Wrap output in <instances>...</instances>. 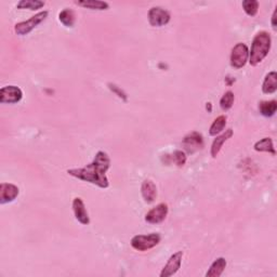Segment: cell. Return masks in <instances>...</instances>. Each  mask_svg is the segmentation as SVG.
Masks as SVG:
<instances>
[{
  "instance_id": "6da1fadb",
  "label": "cell",
  "mask_w": 277,
  "mask_h": 277,
  "mask_svg": "<svg viewBox=\"0 0 277 277\" xmlns=\"http://www.w3.org/2000/svg\"><path fill=\"white\" fill-rule=\"evenodd\" d=\"M111 167V158L105 151H100L96 154L92 163L82 167V168H75L67 170V174L76 177V179L89 182L101 189H107L109 182L106 176V172Z\"/></svg>"
},
{
  "instance_id": "7a4b0ae2",
  "label": "cell",
  "mask_w": 277,
  "mask_h": 277,
  "mask_svg": "<svg viewBox=\"0 0 277 277\" xmlns=\"http://www.w3.org/2000/svg\"><path fill=\"white\" fill-rule=\"evenodd\" d=\"M272 38L268 32H259L254 36L252 44V49L249 51V63L252 66L260 64L271 50Z\"/></svg>"
},
{
  "instance_id": "3957f363",
  "label": "cell",
  "mask_w": 277,
  "mask_h": 277,
  "mask_svg": "<svg viewBox=\"0 0 277 277\" xmlns=\"http://www.w3.org/2000/svg\"><path fill=\"white\" fill-rule=\"evenodd\" d=\"M160 235L158 233H151L148 235H135L132 237L131 247L138 252H148V250L154 248L160 243Z\"/></svg>"
},
{
  "instance_id": "277c9868",
  "label": "cell",
  "mask_w": 277,
  "mask_h": 277,
  "mask_svg": "<svg viewBox=\"0 0 277 277\" xmlns=\"http://www.w3.org/2000/svg\"><path fill=\"white\" fill-rule=\"evenodd\" d=\"M48 14H49L48 11H41L37 14H35L34 17H32L27 21L15 24L14 32L19 36L28 35L33 29H35L40 23H43L44 21L48 18Z\"/></svg>"
},
{
  "instance_id": "5b68a950",
  "label": "cell",
  "mask_w": 277,
  "mask_h": 277,
  "mask_svg": "<svg viewBox=\"0 0 277 277\" xmlns=\"http://www.w3.org/2000/svg\"><path fill=\"white\" fill-rule=\"evenodd\" d=\"M249 59V49L247 45L243 43H238L234 46L231 52V65L236 70L242 69L246 65Z\"/></svg>"
},
{
  "instance_id": "8992f818",
  "label": "cell",
  "mask_w": 277,
  "mask_h": 277,
  "mask_svg": "<svg viewBox=\"0 0 277 277\" xmlns=\"http://www.w3.org/2000/svg\"><path fill=\"white\" fill-rule=\"evenodd\" d=\"M171 15L169 11L160 8L153 7L149 11V22L153 27H161L170 22Z\"/></svg>"
},
{
  "instance_id": "52a82bcc",
  "label": "cell",
  "mask_w": 277,
  "mask_h": 277,
  "mask_svg": "<svg viewBox=\"0 0 277 277\" xmlns=\"http://www.w3.org/2000/svg\"><path fill=\"white\" fill-rule=\"evenodd\" d=\"M23 98V92L17 86H6L0 90V103L15 104L19 103Z\"/></svg>"
},
{
  "instance_id": "ba28073f",
  "label": "cell",
  "mask_w": 277,
  "mask_h": 277,
  "mask_svg": "<svg viewBox=\"0 0 277 277\" xmlns=\"http://www.w3.org/2000/svg\"><path fill=\"white\" fill-rule=\"evenodd\" d=\"M169 208L165 202L158 203L157 206L151 208V210L145 214V221L150 224H159L165 221V219L168 216Z\"/></svg>"
},
{
  "instance_id": "9c48e42d",
  "label": "cell",
  "mask_w": 277,
  "mask_h": 277,
  "mask_svg": "<svg viewBox=\"0 0 277 277\" xmlns=\"http://www.w3.org/2000/svg\"><path fill=\"white\" fill-rule=\"evenodd\" d=\"M182 145L189 153H195L203 148V139L201 133L193 131L189 133L186 137L183 139Z\"/></svg>"
},
{
  "instance_id": "30bf717a",
  "label": "cell",
  "mask_w": 277,
  "mask_h": 277,
  "mask_svg": "<svg viewBox=\"0 0 277 277\" xmlns=\"http://www.w3.org/2000/svg\"><path fill=\"white\" fill-rule=\"evenodd\" d=\"M183 252H176L169 258L168 262L164 266L163 271L160 272V277H170L175 275L180 270L182 264Z\"/></svg>"
},
{
  "instance_id": "8fae6325",
  "label": "cell",
  "mask_w": 277,
  "mask_h": 277,
  "mask_svg": "<svg viewBox=\"0 0 277 277\" xmlns=\"http://www.w3.org/2000/svg\"><path fill=\"white\" fill-rule=\"evenodd\" d=\"M20 194V189L12 184V183H1L0 184V203H4L13 201Z\"/></svg>"
},
{
  "instance_id": "7c38bea8",
  "label": "cell",
  "mask_w": 277,
  "mask_h": 277,
  "mask_svg": "<svg viewBox=\"0 0 277 277\" xmlns=\"http://www.w3.org/2000/svg\"><path fill=\"white\" fill-rule=\"evenodd\" d=\"M73 210H74L75 218L78 222L83 224V226H88L90 223V218H89L85 202L80 197H76L73 201Z\"/></svg>"
},
{
  "instance_id": "4fadbf2b",
  "label": "cell",
  "mask_w": 277,
  "mask_h": 277,
  "mask_svg": "<svg viewBox=\"0 0 277 277\" xmlns=\"http://www.w3.org/2000/svg\"><path fill=\"white\" fill-rule=\"evenodd\" d=\"M141 193H142V197L145 202L151 203L157 197V187H156L153 181L146 179L143 181L142 186H141Z\"/></svg>"
},
{
  "instance_id": "5bb4252c",
  "label": "cell",
  "mask_w": 277,
  "mask_h": 277,
  "mask_svg": "<svg viewBox=\"0 0 277 277\" xmlns=\"http://www.w3.org/2000/svg\"><path fill=\"white\" fill-rule=\"evenodd\" d=\"M233 134H234L233 129H227L226 130V132L218 135V137L213 140L212 145H211V151H210L211 156L213 158L217 157L218 154L220 153L223 144L226 143L228 139H231L233 137Z\"/></svg>"
},
{
  "instance_id": "9a60e30c",
  "label": "cell",
  "mask_w": 277,
  "mask_h": 277,
  "mask_svg": "<svg viewBox=\"0 0 277 277\" xmlns=\"http://www.w3.org/2000/svg\"><path fill=\"white\" fill-rule=\"evenodd\" d=\"M227 265V260L220 257L218 258L217 260H214V262L210 265L208 272L206 273L207 277H220L222 275V273L226 270Z\"/></svg>"
},
{
  "instance_id": "2e32d148",
  "label": "cell",
  "mask_w": 277,
  "mask_h": 277,
  "mask_svg": "<svg viewBox=\"0 0 277 277\" xmlns=\"http://www.w3.org/2000/svg\"><path fill=\"white\" fill-rule=\"evenodd\" d=\"M277 90V73L271 72L265 76L262 83V92L265 95H272Z\"/></svg>"
},
{
  "instance_id": "e0dca14e",
  "label": "cell",
  "mask_w": 277,
  "mask_h": 277,
  "mask_svg": "<svg viewBox=\"0 0 277 277\" xmlns=\"http://www.w3.org/2000/svg\"><path fill=\"white\" fill-rule=\"evenodd\" d=\"M75 3L79 7L99 10V11H103V10H107L109 8V4L106 1H100V0H79V1H75Z\"/></svg>"
},
{
  "instance_id": "ac0fdd59",
  "label": "cell",
  "mask_w": 277,
  "mask_h": 277,
  "mask_svg": "<svg viewBox=\"0 0 277 277\" xmlns=\"http://www.w3.org/2000/svg\"><path fill=\"white\" fill-rule=\"evenodd\" d=\"M276 111H277V102L275 100L261 101L259 103V112L264 117L274 116Z\"/></svg>"
},
{
  "instance_id": "d6986e66",
  "label": "cell",
  "mask_w": 277,
  "mask_h": 277,
  "mask_svg": "<svg viewBox=\"0 0 277 277\" xmlns=\"http://www.w3.org/2000/svg\"><path fill=\"white\" fill-rule=\"evenodd\" d=\"M253 149L257 151H266V153H271L272 155L276 154L273 140L271 138H263L262 140L258 141V142L254 144Z\"/></svg>"
},
{
  "instance_id": "ffe728a7",
  "label": "cell",
  "mask_w": 277,
  "mask_h": 277,
  "mask_svg": "<svg viewBox=\"0 0 277 277\" xmlns=\"http://www.w3.org/2000/svg\"><path fill=\"white\" fill-rule=\"evenodd\" d=\"M227 116H224V115H221V116L214 119V122L210 126V129H209V134H210L211 137H216V135L220 134L227 126Z\"/></svg>"
},
{
  "instance_id": "44dd1931",
  "label": "cell",
  "mask_w": 277,
  "mask_h": 277,
  "mask_svg": "<svg viewBox=\"0 0 277 277\" xmlns=\"http://www.w3.org/2000/svg\"><path fill=\"white\" fill-rule=\"evenodd\" d=\"M59 20L65 27H73L76 20L75 12L72 9H64L63 11L60 12Z\"/></svg>"
},
{
  "instance_id": "7402d4cb",
  "label": "cell",
  "mask_w": 277,
  "mask_h": 277,
  "mask_svg": "<svg viewBox=\"0 0 277 277\" xmlns=\"http://www.w3.org/2000/svg\"><path fill=\"white\" fill-rule=\"evenodd\" d=\"M45 2L40 1V0H21L18 2L17 8L18 9H28V10H38L45 7Z\"/></svg>"
},
{
  "instance_id": "603a6c76",
  "label": "cell",
  "mask_w": 277,
  "mask_h": 277,
  "mask_svg": "<svg viewBox=\"0 0 277 277\" xmlns=\"http://www.w3.org/2000/svg\"><path fill=\"white\" fill-rule=\"evenodd\" d=\"M242 6L244 11L247 13L249 17H255L259 10V2L257 0H244Z\"/></svg>"
},
{
  "instance_id": "cb8c5ba5",
  "label": "cell",
  "mask_w": 277,
  "mask_h": 277,
  "mask_svg": "<svg viewBox=\"0 0 277 277\" xmlns=\"http://www.w3.org/2000/svg\"><path fill=\"white\" fill-rule=\"evenodd\" d=\"M234 100H235V97H234V93L232 91H227L223 95V97L221 98L220 100V107L222 111L227 112L228 109H231L233 104H234Z\"/></svg>"
},
{
  "instance_id": "d4e9b609",
  "label": "cell",
  "mask_w": 277,
  "mask_h": 277,
  "mask_svg": "<svg viewBox=\"0 0 277 277\" xmlns=\"http://www.w3.org/2000/svg\"><path fill=\"white\" fill-rule=\"evenodd\" d=\"M169 157H170V161H174L177 167H183L186 163V154L180 150L175 151L174 154L169 156Z\"/></svg>"
},
{
  "instance_id": "484cf974",
  "label": "cell",
  "mask_w": 277,
  "mask_h": 277,
  "mask_svg": "<svg viewBox=\"0 0 277 277\" xmlns=\"http://www.w3.org/2000/svg\"><path fill=\"white\" fill-rule=\"evenodd\" d=\"M108 88H109V90L114 92L115 95H116L119 99H122V100H124L125 102L127 101V95L119 87H117L116 85H114V83H108Z\"/></svg>"
},
{
  "instance_id": "4316f807",
  "label": "cell",
  "mask_w": 277,
  "mask_h": 277,
  "mask_svg": "<svg viewBox=\"0 0 277 277\" xmlns=\"http://www.w3.org/2000/svg\"><path fill=\"white\" fill-rule=\"evenodd\" d=\"M276 13L277 11L275 10L273 12V15H272V27L274 28V30H276Z\"/></svg>"
}]
</instances>
